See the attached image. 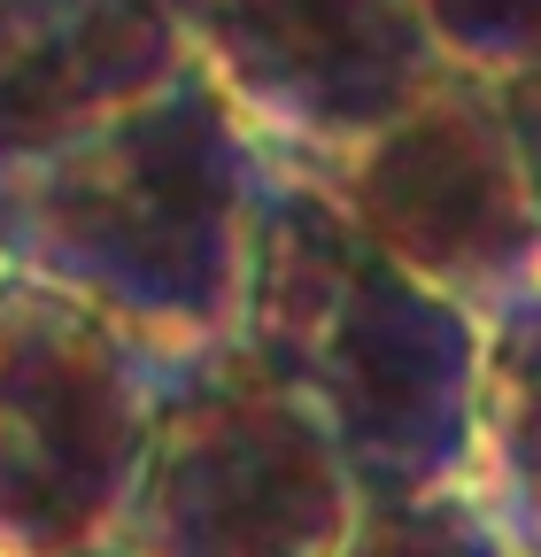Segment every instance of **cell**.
I'll list each match as a JSON object with an SVG mask.
<instances>
[{"label": "cell", "instance_id": "1", "mask_svg": "<svg viewBox=\"0 0 541 557\" xmlns=\"http://www.w3.org/2000/svg\"><path fill=\"white\" fill-rule=\"evenodd\" d=\"M263 171L270 148L186 54L124 109L0 171V256L155 357H186L240 325Z\"/></svg>", "mask_w": 541, "mask_h": 557}, {"label": "cell", "instance_id": "2", "mask_svg": "<svg viewBox=\"0 0 541 557\" xmlns=\"http://www.w3.org/2000/svg\"><path fill=\"white\" fill-rule=\"evenodd\" d=\"M232 333L317 410L364 504L464 487L480 325L379 256L279 156L255 194Z\"/></svg>", "mask_w": 541, "mask_h": 557}, {"label": "cell", "instance_id": "3", "mask_svg": "<svg viewBox=\"0 0 541 557\" xmlns=\"http://www.w3.org/2000/svg\"><path fill=\"white\" fill-rule=\"evenodd\" d=\"M356 504L317 410L225 333L163 357L109 542L124 557H332Z\"/></svg>", "mask_w": 541, "mask_h": 557}, {"label": "cell", "instance_id": "4", "mask_svg": "<svg viewBox=\"0 0 541 557\" xmlns=\"http://www.w3.org/2000/svg\"><path fill=\"white\" fill-rule=\"evenodd\" d=\"M287 171H302L379 256H394L471 325L541 287V209L488 70L441 62L394 116Z\"/></svg>", "mask_w": 541, "mask_h": 557}, {"label": "cell", "instance_id": "5", "mask_svg": "<svg viewBox=\"0 0 541 557\" xmlns=\"http://www.w3.org/2000/svg\"><path fill=\"white\" fill-rule=\"evenodd\" d=\"M163 357L47 278L0 271V557L109 542Z\"/></svg>", "mask_w": 541, "mask_h": 557}, {"label": "cell", "instance_id": "6", "mask_svg": "<svg viewBox=\"0 0 541 557\" xmlns=\"http://www.w3.org/2000/svg\"><path fill=\"white\" fill-rule=\"evenodd\" d=\"M178 47L217 78L279 163L325 156L394 116L441 47L418 0H163Z\"/></svg>", "mask_w": 541, "mask_h": 557}, {"label": "cell", "instance_id": "7", "mask_svg": "<svg viewBox=\"0 0 541 557\" xmlns=\"http://www.w3.org/2000/svg\"><path fill=\"white\" fill-rule=\"evenodd\" d=\"M186 62L163 0H0V171Z\"/></svg>", "mask_w": 541, "mask_h": 557}, {"label": "cell", "instance_id": "8", "mask_svg": "<svg viewBox=\"0 0 541 557\" xmlns=\"http://www.w3.org/2000/svg\"><path fill=\"white\" fill-rule=\"evenodd\" d=\"M464 496L488 511L511 557H541V287L480 325Z\"/></svg>", "mask_w": 541, "mask_h": 557}, {"label": "cell", "instance_id": "9", "mask_svg": "<svg viewBox=\"0 0 541 557\" xmlns=\"http://www.w3.org/2000/svg\"><path fill=\"white\" fill-rule=\"evenodd\" d=\"M332 557H511V542L488 527V511L464 487H433V496L356 504Z\"/></svg>", "mask_w": 541, "mask_h": 557}, {"label": "cell", "instance_id": "10", "mask_svg": "<svg viewBox=\"0 0 541 557\" xmlns=\"http://www.w3.org/2000/svg\"><path fill=\"white\" fill-rule=\"evenodd\" d=\"M418 16H426L441 62L488 70V78L541 54V0H418Z\"/></svg>", "mask_w": 541, "mask_h": 557}, {"label": "cell", "instance_id": "11", "mask_svg": "<svg viewBox=\"0 0 541 557\" xmlns=\"http://www.w3.org/2000/svg\"><path fill=\"white\" fill-rule=\"evenodd\" d=\"M495 109H503V124H511L526 194H533V209H541V54H526L518 70H503V78H495Z\"/></svg>", "mask_w": 541, "mask_h": 557}, {"label": "cell", "instance_id": "12", "mask_svg": "<svg viewBox=\"0 0 541 557\" xmlns=\"http://www.w3.org/2000/svg\"><path fill=\"white\" fill-rule=\"evenodd\" d=\"M62 557H124L116 542H86V549H62Z\"/></svg>", "mask_w": 541, "mask_h": 557}, {"label": "cell", "instance_id": "13", "mask_svg": "<svg viewBox=\"0 0 541 557\" xmlns=\"http://www.w3.org/2000/svg\"><path fill=\"white\" fill-rule=\"evenodd\" d=\"M0 271H9V256H0Z\"/></svg>", "mask_w": 541, "mask_h": 557}]
</instances>
